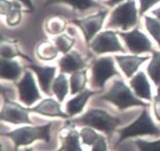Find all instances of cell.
I'll list each match as a JSON object with an SVG mask.
<instances>
[{
	"mask_svg": "<svg viewBox=\"0 0 160 151\" xmlns=\"http://www.w3.org/2000/svg\"><path fill=\"white\" fill-rule=\"evenodd\" d=\"M102 100L111 102L112 104L117 106L119 110H124L126 108L132 107V106H142V107L148 108V103H144L139 100L134 96L130 88L126 86V83L122 79L117 78L114 80L111 88L107 94L101 97Z\"/></svg>",
	"mask_w": 160,
	"mask_h": 151,
	"instance_id": "obj_1",
	"label": "cell"
},
{
	"mask_svg": "<svg viewBox=\"0 0 160 151\" xmlns=\"http://www.w3.org/2000/svg\"><path fill=\"white\" fill-rule=\"evenodd\" d=\"M70 123L85 124V126L106 133L107 135H111L120 123V119L118 117L111 115L105 110L92 109L78 118L72 119Z\"/></svg>",
	"mask_w": 160,
	"mask_h": 151,
	"instance_id": "obj_2",
	"label": "cell"
},
{
	"mask_svg": "<svg viewBox=\"0 0 160 151\" xmlns=\"http://www.w3.org/2000/svg\"><path fill=\"white\" fill-rule=\"evenodd\" d=\"M136 0H126L115 7L111 13L107 28H119L125 31L136 27L140 21Z\"/></svg>",
	"mask_w": 160,
	"mask_h": 151,
	"instance_id": "obj_3",
	"label": "cell"
},
{
	"mask_svg": "<svg viewBox=\"0 0 160 151\" xmlns=\"http://www.w3.org/2000/svg\"><path fill=\"white\" fill-rule=\"evenodd\" d=\"M52 122H48L41 127H24L10 133H2V136H6L13 140L16 144V151L20 146L30 145L36 140H43L48 143L50 140L49 131Z\"/></svg>",
	"mask_w": 160,
	"mask_h": 151,
	"instance_id": "obj_4",
	"label": "cell"
},
{
	"mask_svg": "<svg viewBox=\"0 0 160 151\" xmlns=\"http://www.w3.org/2000/svg\"><path fill=\"white\" fill-rule=\"evenodd\" d=\"M120 137L117 144H120L125 139L130 137H136L140 135H153L159 136V128L155 126V123L152 120L150 113L148 111V108H145L140 117L136 121H133L132 124L127 126L126 128L119 131Z\"/></svg>",
	"mask_w": 160,
	"mask_h": 151,
	"instance_id": "obj_5",
	"label": "cell"
},
{
	"mask_svg": "<svg viewBox=\"0 0 160 151\" xmlns=\"http://www.w3.org/2000/svg\"><path fill=\"white\" fill-rule=\"evenodd\" d=\"M118 32L114 30H106L100 32L88 47L94 54L103 55L107 53H122L125 54V49L120 43L118 38Z\"/></svg>",
	"mask_w": 160,
	"mask_h": 151,
	"instance_id": "obj_6",
	"label": "cell"
},
{
	"mask_svg": "<svg viewBox=\"0 0 160 151\" xmlns=\"http://www.w3.org/2000/svg\"><path fill=\"white\" fill-rule=\"evenodd\" d=\"M108 13L109 10L107 8H105V9H101L97 13L90 14V16L82 18V19L72 20V23L75 26H77V27H79L80 30L82 31V34L84 36L87 45H89L92 40L102 30Z\"/></svg>",
	"mask_w": 160,
	"mask_h": 151,
	"instance_id": "obj_7",
	"label": "cell"
},
{
	"mask_svg": "<svg viewBox=\"0 0 160 151\" xmlns=\"http://www.w3.org/2000/svg\"><path fill=\"white\" fill-rule=\"evenodd\" d=\"M92 86L97 88H104L109 78L120 75L115 67L114 59L109 56L97 59L92 63Z\"/></svg>",
	"mask_w": 160,
	"mask_h": 151,
	"instance_id": "obj_8",
	"label": "cell"
},
{
	"mask_svg": "<svg viewBox=\"0 0 160 151\" xmlns=\"http://www.w3.org/2000/svg\"><path fill=\"white\" fill-rule=\"evenodd\" d=\"M118 34L123 39L128 50L133 55L154 51L150 39L139 28H134L128 32H118Z\"/></svg>",
	"mask_w": 160,
	"mask_h": 151,
	"instance_id": "obj_9",
	"label": "cell"
},
{
	"mask_svg": "<svg viewBox=\"0 0 160 151\" xmlns=\"http://www.w3.org/2000/svg\"><path fill=\"white\" fill-rule=\"evenodd\" d=\"M14 83L19 90L20 101L25 105L32 106L35 102L41 99V95L39 93L37 84L31 71L26 70L20 81H16Z\"/></svg>",
	"mask_w": 160,
	"mask_h": 151,
	"instance_id": "obj_10",
	"label": "cell"
},
{
	"mask_svg": "<svg viewBox=\"0 0 160 151\" xmlns=\"http://www.w3.org/2000/svg\"><path fill=\"white\" fill-rule=\"evenodd\" d=\"M30 109L27 107L19 105L18 103L12 102L9 100L5 101V104L1 110V119L10 122L13 124H20V123H32L29 114Z\"/></svg>",
	"mask_w": 160,
	"mask_h": 151,
	"instance_id": "obj_11",
	"label": "cell"
},
{
	"mask_svg": "<svg viewBox=\"0 0 160 151\" xmlns=\"http://www.w3.org/2000/svg\"><path fill=\"white\" fill-rule=\"evenodd\" d=\"M28 68L31 69L32 71L35 72V74L37 75L41 90L44 91L46 95L52 94L50 87L52 86L54 75H56V72H57L56 66H41V65L35 64L34 62H32V63L28 66Z\"/></svg>",
	"mask_w": 160,
	"mask_h": 151,
	"instance_id": "obj_12",
	"label": "cell"
},
{
	"mask_svg": "<svg viewBox=\"0 0 160 151\" xmlns=\"http://www.w3.org/2000/svg\"><path fill=\"white\" fill-rule=\"evenodd\" d=\"M59 67L61 73H74L86 69L87 64L77 50H71L59 60Z\"/></svg>",
	"mask_w": 160,
	"mask_h": 151,
	"instance_id": "obj_13",
	"label": "cell"
},
{
	"mask_svg": "<svg viewBox=\"0 0 160 151\" xmlns=\"http://www.w3.org/2000/svg\"><path fill=\"white\" fill-rule=\"evenodd\" d=\"M115 61L117 62L119 67L121 68L122 72L127 78H132V77L136 74L139 68L147 62L149 59L148 56L140 57L139 55H133V56H125V55H121V56H115Z\"/></svg>",
	"mask_w": 160,
	"mask_h": 151,
	"instance_id": "obj_14",
	"label": "cell"
},
{
	"mask_svg": "<svg viewBox=\"0 0 160 151\" xmlns=\"http://www.w3.org/2000/svg\"><path fill=\"white\" fill-rule=\"evenodd\" d=\"M30 112L38 113L43 116H49V117H62V118H68V113H65L62 111L61 104L52 98L44 99L39 103L37 106L33 108H29Z\"/></svg>",
	"mask_w": 160,
	"mask_h": 151,
	"instance_id": "obj_15",
	"label": "cell"
},
{
	"mask_svg": "<svg viewBox=\"0 0 160 151\" xmlns=\"http://www.w3.org/2000/svg\"><path fill=\"white\" fill-rule=\"evenodd\" d=\"M130 87L132 88L134 94L145 100L150 101L152 99L151 86L149 83L147 76L143 71H139L134 74L130 79Z\"/></svg>",
	"mask_w": 160,
	"mask_h": 151,
	"instance_id": "obj_16",
	"label": "cell"
},
{
	"mask_svg": "<svg viewBox=\"0 0 160 151\" xmlns=\"http://www.w3.org/2000/svg\"><path fill=\"white\" fill-rule=\"evenodd\" d=\"M101 91H90L88 88H85L82 91H80L74 98L67 102V113L69 116H74L76 114H79L84 108L85 104L88 101V99L94 94L99 93Z\"/></svg>",
	"mask_w": 160,
	"mask_h": 151,
	"instance_id": "obj_17",
	"label": "cell"
},
{
	"mask_svg": "<svg viewBox=\"0 0 160 151\" xmlns=\"http://www.w3.org/2000/svg\"><path fill=\"white\" fill-rule=\"evenodd\" d=\"M23 72V68L13 59L1 58V78L16 82Z\"/></svg>",
	"mask_w": 160,
	"mask_h": 151,
	"instance_id": "obj_18",
	"label": "cell"
},
{
	"mask_svg": "<svg viewBox=\"0 0 160 151\" xmlns=\"http://www.w3.org/2000/svg\"><path fill=\"white\" fill-rule=\"evenodd\" d=\"M0 54H1V58H3V59H13L17 57H21V58L25 59V60L29 61L30 63L33 62L30 58H28L27 56H25L24 54H22L21 49H19V45H18L17 40L2 37Z\"/></svg>",
	"mask_w": 160,
	"mask_h": 151,
	"instance_id": "obj_19",
	"label": "cell"
},
{
	"mask_svg": "<svg viewBox=\"0 0 160 151\" xmlns=\"http://www.w3.org/2000/svg\"><path fill=\"white\" fill-rule=\"evenodd\" d=\"M56 3H66L79 12H85L87 9L96 8V7L102 8V4L97 0H45L44 6L56 4Z\"/></svg>",
	"mask_w": 160,
	"mask_h": 151,
	"instance_id": "obj_20",
	"label": "cell"
},
{
	"mask_svg": "<svg viewBox=\"0 0 160 151\" xmlns=\"http://www.w3.org/2000/svg\"><path fill=\"white\" fill-rule=\"evenodd\" d=\"M35 53L39 60L50 62L53 61L54 59H57L60 51L57 49V46L54 45L53 42L44 40V41H41L37 44Z\"/></svg>",
	"mask_w": 160,
	"mask_h": 151,
	"instance_id": "obj_21",
	"label": "cell"
},
{
	"mask_svg": "<svg viewBox=\"0 0 160 151\" xmlns=\"http://www.w3.org/2000/svg\"><path fill=\"white\" fill-rule=\"evenodd\" d=\"M67 21L60 16L50 17L46 20L44 27L45 31L48 33L49 35L58 36L60 34H63L65 30L67 29Z\"/></svg>",
	"mask_w": 160,
	"mask_h": 151,
	"instance_id": "obj_22",
	"label": "cell"
},
{
	"mask_svg": "<svg viewBox=\"0 0 160 151\" xmlns=\"http://www.w3.org/2000/svg\"><path fill=\"white\" fill-rule=\"evenodd\" d=\"M87 82V68L81 71L72 73L70 77V90L72 95H77L80 91L85 90Z\"/></svg>",
	"mask_w": 160,
	"mask_h": 151,
	"instance_id": "obj_23",
	"label": "cell"
},
{
	"mask_svg": "<svg viewBox=\"0 0 160 151\" xmlns=\"http://www.w3.org/2000/svg\"><path fill=\"white\" fill-rule=\"evenodd\" d=\"M79 136L80 134H78L74 128H70L68 134L62 138L61 151H81Z\"/></svg>",
	"mask_w": 160,
	"mask_h": 151,
	"instance_id": "obj_24",
	"label": "cell"
},
{
	"mask_svg": "<svg viewBox=\"0 0 160 151\" xmlns=\"http://www.w3.org/2000/svg\"><path fill=\"white\" fill-rule=\"evenodd\" d=\"M69 83L70 82H68L67 77L64 73H61V74L53 80L52 91V93L57 96V98L59 99L60 102H63L65 100V98H66V96L68 95L69 86H70Z\"/></svg>",
	"mask_w": 160,
	"mask_h": 151,
	"instance_id": "obj_25",
	"label": "cell"
},
{
	"mask_svg": "<svg viewBox=\"0 0 160 151\" xmlns=\"http://www.w3.org/2000/svg\"><path fill=\"white\" fill-rule=\"evenodd\" d=\"M152 54L153 56L147 67V72L155 86H158L160 84V51L154 50Z\"/></svg>",
	"mask_w": 160,
	"mask_h": 151,
	"instance_id": "obj_26",
	"label": "cell"
},
{
	"mask_svg": "<svg viewBox=\"0 0 160 151\" xmlns=\"http://www.w3.org/2000/svg\"><path fill=\"white\" fill-rule=\"evenodd\" d=\"M52 42L54 43V45L57 46V49H59L60 53L65 55L72 50V47L75 45L76 40L74 37H72L71 35L63 33V34L54 36L52 39Z\"/></svg>",
	"mask_w": 160,
	"mask_h": 151,
	"instance_id": "obj_27",
	"label": "cell"
},
{
	"mask_svg": "<svg viewBox=\"0 0 160 151\" xmlns=\"http://www.w3.org/2000/svg\"><path fill=\"white\" fill-rule=\"evenodd\" d=\"M145 27L147 31L150 33V35L154 38L160 49V21L151 16H145Z\"/></svg>",
	"mask_w": 160,
	"mask_h": 151,
	"instance_id": "obj_28",
	"label": "cell"
},
{
	"mask_svg": "<svg viewBox=\"0 0 160 151\" xmlns=\"http://www.w3.org/2000/svg\"><path fill=\"white\" fill-rule=\"evenodd\" d=\"M22 14H23V9L21 8L19 3L14 1L12 6L10 7V9L4 16L6 24L9 27H16V26H18L22 22V19H23Z\"/></svg>",
	"mask_w": 160,
	"mask_h": 151,
	"instance_id": "obj_29",
	"label": "cell"
},
{
	"mask_svg": "<svg viewBox=\"0 0 160 151\" xmlns=\"http://www.w3.org/2000/svg\"><path fill=\"white\" fill-rule=\"evenodd\" d=\"M80 137L82 139V142L86 145H93L99 139L100 135H98L96 132L89 128H82L80 132Z\"/></svg>",
	"mask_w": 160,
	"mask_h": 151,
	"instance_id": "obj_30",
	"label": "cell"
},
{
	"mask_svg": "<svg viewBox=\"0 0 160 151\" xmlns=\"http://www.w3.org/2000/svg\"><path fill=\"white\" fill-rule=\"evenodd\" d=\"M140 151H160V140L155 142H148L144 140H137L134 142Z\"/></svg>",
	"mask_w": 160,
	"mask_h": 151,
	"instance_id": "obj_31",
	"label": "cell"
},
{
	"mask_svg": "<svg viewBox=\"0 0 160 151\" xmlns=\"http://www.w3.org/2000/svg\"><path fill=\"white\" fill-rule=\"evenodd\" d=\"M158 2H160V0H140V16H143Z\"/></svg>",
	"mask_w": 160,
	"mask_h": 151,
	"instance_id": "obj_32",
	"label": "cell"
},
{
	"mask_svg": "<svg viewBox=\"0 0 160 151\" xmlns=\"http://www.w3.org/2000/svg\"><path fill=\"white\" fill-rule=\"evenodd\" d=\"M92 151H107V143L103 136L100 135L99 139H98L97 142L93 144Z\"/></svg>",
	"mask_w": 160,
	"mask_h": 151,
	"instance_id": "obj_33",
	"label": "cell"
},
{
	"mask_svg": "<svg viewBox=\"0 0 160 151\" xmlns=\"http://www.w3.org/2000/svg\"><path fill=\"white\" fill-rule=\"evenodd\" d=\"M14 1H10V0H1L0 4H1V16L4 17L6 13L10 9V7L12 6Z\"/></svg>",
	"mask_w": 160,
	"mask_h": 151,
	"instance_id": "obj_34",
	"label": "cell"
},
{
	"mask_svg": "<svg viewBox=\"0 0 160 151\" xmlns=\"http://www.w3.org/2000/svg\"><path fill=\"white\" fill-rule=\"evenodd\" d=\"M154 113L157 119L160 120V98L156 97L154 98Z\"/></svg>",
	"mask_w": 160,
	"mask_h": 151,
	"instance_id": "obj_35",
	"label": "cell"
},
{
	"mask_svg": "<svg viewBox=\"0 0 160 151\" xmlns=\"http://www.w3.org/2000/svg\"><path fill=\"white\" fill-rule=\"evenodd\" d=\"M17 1H20L21 3H23V4L29 9V12L30 13H33L35 10L34 4H33V2H32V0H17Z\"/></svg>",
	"mask_w": 160,
	"mask_h": 151,
	"instance_id": "obj_36",
	"label": "cell"
},
{
	"mask_svg": "<svg viewBox=\"0 0 160 151\" xmlns=\"http://www.w3.org/2000/svg\"><path fill=\"white\" fill-rule=\"evenodd\" d=\"M126 0H106V5L107 6H110V7H114V6H117L120 3L124 2Z\"/></svg>",
	"mask_w": 160,
	"mask_h": 151,
	"instance_id": "obj_37",
	"label": "cell"
},
{
	"mask_svg": "<svg viewBox=\"0 0 160 151\" xmlns=\"http://www.w3.org/2000/svg\"><path fill=\"white\" fill-rule=\"evenodd\" d=\"M152 14H153V16H155L156 19H158L160 21V6L157 7V8H155V9L152 10Z\"/></svg>",
	"mask_w": 160,
	"mask_h": 151,
	"instance_id": "obj_38",
	"label": "cell"
},
{
	"mask_svg": "<svg viewBox=\"0 0 160 151\" xmlns=\"http://www.w3.org/2000/svg\"><path fill=\"white\" fill-rule=\"evenodd\" d=\"M156 97L160 98V84H159L158 87H157V94H156Z\"/></svg>",
	"mask_w": 160,
	"mask_h": 151,
	"instance_id": "obj_39",
	"label": "cell"
},
{
	"mask_svg": "<svg viewBox=\"0 0 160 151\" xmlns=\"http://www.w3.org/2000/svg\"><path fill=\"white\" fill-rule=\"evenodd\" d=\"M97 1H101V0H97Z\"/></svg>",
	"mask_w": 160,
	"mask_h": 151,
	"instance_id": "obj_40",
	"label": "cell"
},
{
	"mask_svg": "<svg viewBox=\"0 0 160 151\" xmlns=\"http://www.w3.org/2000/svg\"><path fill=\"white\" fill-rule=\"evenodd\" d=\"M58 151H61V149H60V150H58Z\"/></svg>",
	"mask_w": 160,
	"mask_h": 151,
	"instance_id": "obj_41",
	"label": "cell"
}]
</instances>
